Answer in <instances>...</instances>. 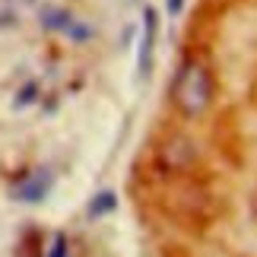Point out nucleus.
Returning a JSON list of instances; mask_svg holds the SVG:
<instances>
[{"label": "nucleus", "instance_id": "nucleus-10", "mask_svg": "<svg viewBox=\"0 0 257 257\" xmlns=\"http://www.w3.org/2000/svg\"><path fill=\"white\" fill-rule=\"evenodd\" d=\"M26 4H32V0H26Z\"/></svg>", "mask_w": 257, "mask_h": 257}, {"label": "nucleus", "instance_id": "nucleus-8", "mask_svg": "<svg viewBox=\"0 0 257 257\" xmlns=\"http://www.w3.org/2000/svg\"><path fill=\"white\" fill-rule=\"evenodd\" d=\"M165 7H169V13H181L184 0H165Z\"/></svg>", "mask_w": 257, "mask_h": 257}, {"label": "nucleus", "instance_id": "nucleus-3", "mask_svg": "<svg viewBox=\"0 0 257 257\" xmlns=\"http://www.w3.org/2000/svg\"><path fill=\"white\" fill-rule=\"evenodd\" d=\"M51 187H54V175L48 169H35L26 181H19L13 187V197L23 200V203H38V200H45V197L51 194Z\"/></svg>", "mask_w": 257, "mask_h": 257}, {"label": "nucleus", "instance_id": "nucleus-2", "mask_svg": "<svg viewBox=\"0 0 257 257\" xmlns=\"http://www.w3.org/2000/svg\"><path fill=\"white\" fill-rule=\"evenodd\" d=\"M156 32H159V13H156V7H146V10H143V35H140V51H137V73H140L143 80L153 73Z\"/></svg>", "mask_w": 257, "mask_h": 257}, {"label": "nucleus", "instance_id": "nucleus-4", "mask_svg": "<svg viewBox=\"0 0 257 257\" xmlns=\"http://www.w3.org/2000/svg\"><path fill=\"white\" fill-rule=\"evenodd\" d=\"M42 26L45 29H51V32H70V26H73V16L67 13V10L61 7H42Z\"/></svg>", "mask_w": 257, "mask_h": 257}, {"label": "nucleus", "instance_id": "nucleus-5", "mask_svg": "<svg viewBox=\"0 0 257 257\" xmlns=\"http://www.w3.org/2000/svg\"><path fill=\"white\" fill-rule=\"evenodd\" d=\"M114 210H117V194L114 191L95 194L92 203H89V216H92V219H98V216H105V213H114Z\"/></svg>", "mask_w": 257, "mask_h": 257}, {"label": "nucleus", "instance_id": "nucleus-6", "mask_svg": "<svg viewBox=\"0 0 257 257\" xmlns=\"http://www.w3.org/2000/svg\"><path fill=\"white\" fill-rule=\"evenodd\" d=\"M48 257H67V238L61 232L54 235V244H51V254H48Z\"/></svg>", "mask_w": 257, "mask_h": 257}, {"label": "nucleus", "instance_id": "nucleus-7", "mask_svg": "<svg viewBox=\"0 0 257 257\" xmlns=\"http://www.w3.org/2000/svg\"><path fill=\"white\" fill-rule=\"evenodd\" d=\"M35 92H38V86H35V83H29V86L23 89V95L16 98V108H23V105H29V102H35Z\"/></svg>", "mask_w": 257, "mask_h": 257}, {"label": "nucleus", "instance_id": "nucleus-9", "mask_svg": "<svg viewBox=\"0 0 257 257\" xmlns=\"http://www.w3.org/2000/svg\"><path fill=\"white\" fill-rule=\"evenodd\" d=\"M127 4H137V0H127Z\"/></svg>", "mask_w": 257, "mask_h": 257}, {"label": "nucleus", "instance_id": "nucleus-1", "mask_svg": "<svg viewBox=\"0 0 257 257\" xmlns=\"http://www.w3.org/2000/svg\"><path fill=\"white\" fill-rule=\"evenodd\" d=\"M172 102L178 105V111L187 117L203 114L213 102V80L206 73L203 64L187 61L181 70H178L175 83H172Z\"/></svg>", "mask_w": 257, "mask_h": 257}]
</instances>
